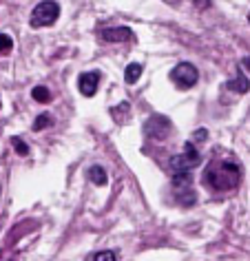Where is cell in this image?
<instances>
[{"label":"cell","instance_id":"1","mask_svg":"<svg viewBox=\"0 0 250 261\" xmlns=\"http://www.w3.org/2000/svg\"><path fill=\"white\" fill-rule=\"evenodd\" d=\"M204 181L217 193L235 191L241 181V166L233 160H213L204 173Z\"/></svg>","mask_w":250,"mask_h":261},{"label":"cell","instance_id":"2","mask_svg":"<svg viewBox=\"0 0 250 261\" xmlns=\"http://www.w3.org/2000/svg\"><path fill=\"white\" fill-rule=\"evenodd\" d=\"M58 18H60V5L56 0H42L40 5H36V9L31 11V27H51Z\"/></svg>","mask_w":250,"mask_h":261},{"label":"cell","instance_id":"3","mask_svg":"<svg viewBox=\"0 0 250 261\" xmlns=\"http://www.w3.org/2000/svg\"><path fill=\"white\" fill-rule=\"evenodd\" d=\"M197 164H199V153L193 146V142H186L184 151L170 160V166H173L175 173H190L193 168H197Z\"/></svg>","mask_w":250,"mask_h":261},{"label":"cell","instance_id":"4","mask_svg":"<svg viewBox=\"0 0 250 261\" xmlns=\"http://www.w3.org/2000/svg\"><path fill=\"white\" fill-rule=\"evenodd\" d=\"M170 130H173V124H170V120L166 115H160V113L151 115L148 122L144 124V133H146V138L157 140V142L166 140L170 135Z\"/></svg>","mask_w":250,"mask_h":261},{"label":"cell","instance_id":"5","mask_svg":"<svg viewBox=\"0 0 250 261\" xmlns=\"http://www.w3.org/2000/svg\"><path fill=\"white\" fill-rule=\"evenodd\" d=\"M170 80L175 84H180L182 89H190L197 84V80H199V73H197V69L190 62H180L173 71H170Z\"/></svg>","mask_w":250,"mask_h":261},{"label":"cell","instance_id":"6","mask_svg":"<svg viewBox=\"0 0 250 261\" xmlns=\"http://www.w3.org/2000/svg\"><path fill=\"white\" fill-rule=\"evenodd\" d=\"M102 40L107 42H129L133 40V31L129 27H109V29H102L100 31Z\"/></svg>","mask_w":250,"mask_h":261},{"label":"cell","instance_id":"7","mask_svg":"<svg viewBox=\"0 0 250 261\" xmlns=\"http://www.w3.org/2000/svg\"><path fill=\"white\" fill-rule=\"evenodd\" d=\"M97 84H100V73H97V71H91V73H82L80 75V80H78V89H80L82 95L91 97V95H95Z\"/></svg>","mask_w":250,"mask_h":261},{"label":"cell","instance_id":"8","mask_svg":"<svg viewBox=\"0 0 250 261\" xmlns=\"http://www.w3.org/2000/svg\"><path fill=\"white\" fill-rule=\"evenodd\" d=\"M226 89H230V91H237V93H248V89H250V82H248V77H246V73L239 69L237 71V77L233 82H228L226 84Z\"/></svg>","mask_w":250,"mask_h":261},{"label":"cell","instance_id":"9","mask_svg":"<svg viewBox=\"0 0 250 261\" xmlns=\"http://www.w3.org/2000/svg\"><path fill=\"white\" fill-rule=\"evenodd\" d=\"M140 75H142V64H129L127 71H124V80H127V84H135L137 80H140Z\"/></svg>","mask_w":250,"mask_h":261},{"label":"cell","instance_id":"10","mask_svg":"<svg viewBox=\"0 0 250 261\" xmlns=\"http://www.w3.org/2000/svg\"><path fill=\"white\" fill-rule=\"evenodd\" d=\"M89 177H91V181H93V184L95 186H104V184H107V173H104V168L102 166H93V168H91V171H89Z\"/></svg>","mask_w":250,"mask_h":261},{"label":"cell","instance_id":"11","mask_svg":"<svg viewBox=\"0 0 250 261\" xmlns=\"http://www.w3.org/2000/svg\"><path fill=\"white\" fill-rule=\"evenodd\" d=\"M31 95H34V100L40 102V104H49L51 102V91L47 87H36L34 91H31Z\"/></svg>","mask_w":250,"mask_h":261},{"label":"cell","instance_id":"12","mask_svg":"<svg viewBox=\"0 0 250 261\" xmlns=\"http://www.w3.org/2000/svg\"><path fill=\"white\" fill-rule=\"evenodd\" d=\"M14 49V40L7 34H0V56H7Z\"/></svg>","mask_w":250,"mask_h":261},{"label":"cell","instance_id":"13","mask_svg":"<svg viewBox=\"0 0 250 261\" xmlns=\"http://www.w3.org/2000/svg\"><path fill=\"white\" fill-rule=\"evenodd\" d=\"M49 122H51V115H49V113L38 115V117H36V122H34V130H42V128H47V126H49Z\"/></svg>","mask_w":250,"mask_h":261},{"label":"cell","instance_id":"14","mask_svg":"<svg viewBox=\"0 0 250 261\" xmlns=\"http://www.w3.org/2000/svg\"><path fill=\"white\" fill-rule=\"evenodd\" d=\"M11 142H14V148H16V153H20V155H29V146L24 144V140H20V138H14Z\"/></svg>","mask_w":250,"mask_h":261},{"label":"cell","instance_id":"15","mask_svg":"<svg viewBox=\"0 0 250 261\" xmlns=\"http://www.w3.org/2000/svg\"><path fill=\"white\" fill-rule=\"evenodd\" d=\"M89 259H95V261H97V259L115 261V259H117V254H115V252H109V250H107V252H93V254H89Z\"/></svg>","mask_w":250,"mask_h":261},{"label":"cell","instance_id":"16","mask_svg":"<svg viewBox=\"0 0 250 261\" xmlns=\"http://www.w3.org/2000/svg\"><path fill=\"white\" fill-rule=\"evenodd\" d=\"M208 138V130L206 128H199V130H195V135H193V140H206Z\"/></svg>","mask_w":250,"mask_h":261},{"label":"cell","instance_id":"17","mask_svg":"<svg viewBox=\"0 0 250 261\" xmlns=\"http://www.w3.org/2000/svg\"><path fill=\"white\" fill-rule=\"evenodd\" d=\"M195 5H199V7L208 9V7H210V0H195Z\"/></svg>","mask_w":250,"mask_h":261},{"label":"cell","instance_id":"18","mask_svg":"<svg viewBox=\"0 0 250 261\" xmlns=\"http://www.w3.org/2000/svg\"><path fill=\"white\" fill-rule=\"evenodd\" d=\"M241 67L250 71V56H246V58H243V60H241Z\"/></svg>","mask_w":250,"mask_h":261},{"label":"cell","instance_id":"19","mask_svg":"<svg viewBox=\"0 0 250 261\" xmlns=\"http://www.w3.org/2000/svg\"><path fill=\"white\" fill-rule=\"evenodd\" d=\"M248 22H250V14H248Z\"/></svg>","mask_w":250,"mask_h":261}]
</instances>
